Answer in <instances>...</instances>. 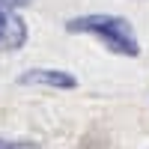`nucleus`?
<instances>
[{"mask_svg":"<svg viewBox=\"0 0 149 149\" xmlns=\"http://www.w3.org/2000/svg\"><path fill=\"white\" fill-rule=\"evenodd\" d=\"M69 33H86V36H95L98 42L107 45V51L122 54V57H137L140 54V42H137V33L134 27L119 18V15H81V18H72L66 24Z\"/></svg>","mask_w":149,"mask_h":149,"instance_id":"nucleus-1","label":"nucleus"},{"mask_svg":"<svg viewBox=\"0 0 149 149\" xmlns=\"http://www.w3.org/2000/svg\"><path fill=\"white\" fill-rule=\"evenodd\" d=\"M21 84H42V86H57V90H74L78 81L66 72L57 69H30L27 74H21Z\"/></svg>","mask_w":149,"mask_h":149,"instance_id":"nucleus-2","label":"nucleus"},{"mask_svg":"<svg viewBox=\"0 0 149 149\" xmlns=\"http://www.w3.org/2000/svg\"><path fill=\"white\" fill-rule=\"evenodd\" d=\"M24 39V27L6 9H0V48H18Z\"/></svg>","mask_w":149,"mask_h":149,"instance_id":"nucleus-3","label":"nucleus"},{"mask_svg":"<svg viewBox=\"0 0 149 149\" xmlns=\"http://www.w3.org/2000/svg\"><path fill=\"white\" fill-rule=\"evenodd\" d=\"M0 3H6V6H24V3H30V0H0Z\"/></svg>","mask_w":149,"mask_h":149,"instance_id":"nucleus-4","label":"nucleus"},{"mask_svg":"<svg viewBox=\"0 0 149 149\" xmlns=\"http://www.w3.org/2000/svg\"><path fill=\"white\" fill-rule=\"evenodd\" d=\"M0 149H15L12 143H6V140H0Z\"/></svg>","mask_w":149,"mask_h":149,"instance_id":"nucleus-5","label":"nucleus"},{"mask_svg":"<svg viewBox=\"0 0 149 149\" xmlns=\"http://www.w3.org/2000/svg\"><path fill=\"white\" fill-rule=\"evenodd\" d=\"M81 149H98V146H93V143H86V146H81Z\"/></svg>","mask_w":149,"mask_h":149,"instance_id":"nucleus-6","label":"nucleus"}]
</instances>
